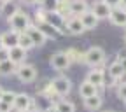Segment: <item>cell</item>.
Returning a JSON list of instances; mask_svg holds the SVG:
<instances>
[{"label": "cell", "instance_id": "obj_1", "mask_svg": "<svg viewBox=\"0 0 126 112\" xmlns=\"http://www.w3.org/2000/svg\"><path fill=\"white\" fill-rule=\"evenodd\" d=\"M7 23H9L11 30L18 32V33H21V32H26V28L30 26V18H28V14H26V12H23V11L19 9L18 12H14L11 18L7 19Z\"/></svg>", "mask_w": 126, "mask_h": 112}, {"label": "cell", "instance_id": "obj_2", "mask_svg": "<svg viewBox=\"0 0 126 112\" xmlns=\"http://www.w3.org/2000/svg\"><path fill=\"white\" fill-rule=\"evenodd\" d=\"M105 61V51L100 46H93L84 53V63L88 67H100Z\"/></svg>", "mask_w": 126, "mask_h": 112}, {"label": "cell", "instance_id": "obj_3", "mask_svg": "<svg viewBox=\"0 0 126 112\" xmlns=\"http://www.w3.org/2000/svg\"><path fill=\"white\" fill-rule=\"evenodd\" d=\"M49 89L56 95V96H67V95L72 91V82L65 75H60V77L53 79L49 82Z\"/></svg>", "mask_w": 126, "mask_h": 112}, {"label": "cell", "instance_id": "obj_4", "mask_svg": "<svg viewBox=\"0 0 126 112\" xmlns=\"http://www.w3.org/2000/svg\"><path fill=\"white\" fill-rule=\"evenodd\" d=\"M14 75L18 77V81L28 84L37 79V68H35V65H30V63H21V65H18Z\"/></svg>", "mask_w": 126, "mask_h": 112}, {"label": "cell", "instance_id": "obj_5", "mask_svg": "<svg viewBox=\"0 0 126 112\" xmlns=\"http://www.w3.org/2000/svg\"><path fill=\"white\" fill-rule=\"evenodd\" d=\"M49 63H51V67H53L54 70L63 72V70H67V68L72 65V60H70V56H68L67 51H58V53H54V54L51 56Z\"/></svg>", "mask_w": 126, "mask_h": 112}, {"label": "cell", "instance_id": "obj_6", "mask_svg": "<svg viewBox=\"0 0 126 112\" xmlns=\"http://www.w3.org/2000/svg\"><path fill=\"white\" fill-rule=\"evenodd\" d=\"M26 33H28V37L32 39V42H33L35 47H40V46H44V44L47 42V35L44 33L39 26L32 25V23H30V26L26 28Z\"/></svg>", "mask_w": 126, "mask_h": 112}, {"label": "cell", "instance_id": "obj_7", "mask_svg": "<svg viewBox=\"0 0 126 112\" xmlns=\"http://www.w3.org/2000/svg\"><path fill=\"white\" fill-rule=\"evenodd\" d=\"M65 28L68 30V35H81L84 33V26L79 19V16H70V18L65 19Z\"/></svg>", "mask_w": 126, "mask_h": 112}, {"label": "cell", "instance_id": "obj_8", "mask_svg": "<svg viewBox=\"0 0 126 112\" xmlns=\"http://www.w3.org/2000/svg\"><path fill=\"white\" fill-rule=\"evenodd\" d=\"M110 23H112L114 26H124L126 25V9L124 7H114L112 11H110V16H109Z\"/></svg>", "mask_w": 126, "mask_h": 112}, {"label": "cell", "instance_id": "obj_9", "mask_svg": "<svg viewBox=\"0 0 126 112\" xmlns=\"http://www.w3.org/2000/svg\"><path fill=\"white\" fill-rule=\"evenodd\" d=\"M7 58L14 63V65H21V63H25V60H26V51L21 49L19 46H14L11 49H7Z\"/></svg>", "mask_w": 126, "mask_h": 112}, {"label": "cell", "instance_id": "obj_10", "mask_svg": "<svg viewBox=\"0 0 126 112\" xmlns=\"http://www.w3.org/2000/svg\"><path fill=\"white\" fill-rule=\"evenodd\" d=\"M79 19H81V23H82L84 30H94V28L98 26V23H100V19H98L96 16H94V14L89 11V9L79 16Z\"/></svg>", "mask_w": 126, "mask_h": 112}, {"label": "cell", "instance_id": "obj_11", "mask_svg": "<svg viewBox=\"0 0 126 112\" xmlns=\"http://www.w3.org/2000/svg\"><path fill=\"white\" fill-rule=\"evenodd\" d=\"M14 110H25V109H32V98L28 96L26 93H16V98L12 102Z\"/></svg>", "mask_w": 126, "mask_h": 112}, {"label": "cell", "instance_id": "obj_12", "mask_svg": "<svg viewBox=\"0 0 126 112\" xmlns=\"http://www.w3.org/2000/svg\"><path fill=\"white\" fill-rule=\"evenodd\" d=\"M110 9L103 0H100V2H94L93 4V7H91V12L96 16L98 19H109V16H110Z\"/></svg>", "mask_w": 126, "mask_h": 112}, {"label": "cell", "instance_id": "obj_13", "mask_svg": "<svg viewBox=\"0 0 126 112\" xmlns=\"http://www.w3.org/2000/svg\"><path fill=\"white\" fill-rule=\"evenodd\" d=\"M19 11V5L18 2H14V0H5V2L0 4V16H2L4 19H9L14 12Z\"/></svg>", "mask_w": 126, "mask_h": 112}, {"label": "cell", "instance_id": "obj_14", "mask_svg": "<svg viewBox=\"0 0 126 112\" xmlns=\"http://www.w3.org/2000/svg\"><path fill=\"white\" fill-rule=\"evenodd\" d=\"M86 81H88V82H91V84H94V86L100 89V88H103V86H105V74H103L102 70L93 68V70H89V72H88Z\"/></svg>", "mask_w": 126, "mask_h": 112}, {"label": "cell", "instance_id": "obj_15", "mask_svg": "<svg viewBox=\"0 0 126 112\" xmlns=\"http://www.w3.org/2000/svg\"><path fill=\"white\" fill-rule=\"evenodd\" d=\"M0 37H2V46L5 47V49H11V47L18 46L19 33H18V32H14V30H7V32H4Z\"/></svg>", "mask_w": 126, "mask_h": 112}, {"label": "cell", "instance_id": "obj_16", "mask_svg": "<svg viewBox=\"0 0 126 112\" xmlns=\"http://www.w3.org/2000/svg\"><path fill=\"white\" fill-rule=\"evenodd\" d=\"M82 102H84V107L89 110V112H96V110H100V107H102V103H103V100H102V96L96 93V95H91V96H88V98H82Z\"/></svg>", "mask_w": 126, "mask_h": 112}, {"label": "cell", "instance_id": "obj_17", "mask_svg": "<svg viewBox=\"0 0 126 112\" xmlns=\"http://www.w3.org/2000/svg\"><path fill=\"white\" fill-rule=\"evenodd\" d=\"M68 9L72 16H81L82 12L88 11V4L84 0H68Z\"/></svg>", "mask_w": 126, "mask_h": 112}, {"label": "cell", "instance_id": "obj_18", "mask_svg": "<svg viewBox=\"0 0 126 112\" xmlns=\"http://www.w3.org/2000/svg\"><path fill=\"white\" fill-rule=\"evenodd\" d=\"M16 68H18V65H14L9 58L4 60V61H0V75L2 77H9V75L16 74Z\"/></svg>", "mask_w": 126, "mask_h": 112}, {"label": "cell", "instance_id": "obj_19", "mask_svg": "<svg viewBox=\"0 0 126 112\" xmlns=\"http://www.w3.org/2000/svg\"><path fill=\"white\" fill-rule=\"evenodd\" d=\"M96 93H98V88L94 84H91V82H88V81H84L81 86H79V95H81V98H88V96L96 95Z\"/></svg>", "mask_w": 126, "mask_h": 112}, {"label": "cell", "instance_id": "obj_20", "mask_svg": "<svg viewBox=\"0 0 126 112\" xmlns=\"http://www.w3.org/2000/svg\"><path fill=\"white\" fill-rule=\"evenodd\" d=\"M109 75L112 77L114 81H121V79L124 77V70H123V67H121L119 60H117V61H114L112 65L109 67Z\"/></svg>", "mask_w": 126, "mask_h": 112}, {"label": "cell", "instance_id": "obj_21", "mask_svg": "<svg viewBox=\"0 0 126 112\" xmlns=\"http://www.w3.org/2000/svg\"><path fill=\"white\" fill-rule=\"evenodd\" d=\"M18 46L21 47V49H25L26 53L30 51V49H33V42H32V39L28 37V33H26V32H21V33H19V39H18Z\"/></svg>", "mask_w": 126, "mask_h": 112}, {"label": "cell", "instance_id": "obj_22", "mask_svg": "<svg viewBox=\"0 0 126 112\" xmlns=\"http://www.w3.org/2000/svg\"><path fill=\"white\" fill-rule=\"evenodd\" d=\"M54 105H56V109L60 112H75V105L72 102H68V100H60Z\"/></svg>", "mask_w": 126, "mask_h": 112}, {"label": "cell", "instance_id": "obj_23", "mask_svg": "<svg viewBox=\"0 0 126 112\" xmlns=\"http://www.w3.org/2000/svg\"><path fill=\"white\" fill-rule=\"evenodd\" d=\"M40 21H42V23L39 25V28H40V30L44 32L46 35H47V39H51V37H54V35L58 33V32H56V30H54V28H53L51 25H47V23H46L44 19H40Z\"/></svg>", "mask_w": 126, "mask_h": 112}, {"label": "cell", "instance_id": "obj_24", "mask_svg": "<svg viewBox=\"0 0 126 112\" xmlns=\"http://www.w3.org/2000/svg\"><path fill=\"white\" fill-rule=\"evenodd\" d=\"M58 0H44V2L40 4V5H44V9H46V12H49V11H56V7H58Z\"/></svg>", "mask_w": 126, "mask_h": 112}, {"label": "cell", "instance_id": "obj_25", "mask_svg": "<svg viewBox=\"0 0 126 112\" xmlns=\"http://www.w3.org/2000/svg\"><path fill=\"white\" fill-rule=\"evenodd\" d=\"M14 98H16V93L14 91H5L4 89V93H2V102H5V103H11L12 105V102H14Z\"/></svg>", "mask_w": 126, "mask_h": 112}, {"label": "cell", "instance_id": "obj_26", "mask_svg": "<svg viewBox=\"0 0 126 112\" xmlns=\"http://www.w3.org/2000/svg\"><path fill=\"white\" fill-rule=\"evenodd\" d=\"M117 98L119 100H123V102H126V82H121L119 86H117Z\"/></svg>", "mask_w": 126, "mask_h": 112}, {"label": "cell", "instance_id": "obj_27", "mask_svg": "<svg viewBox=\"0 0 126 112\" xmlns=\"http://www.w3.org/2000/svg\"><path fill=\"white\" fill-rule=\"evenodd\" d=\"M67 53H68L70 60H77V61H84V54L81 56V53H79L77 49H70V51H67Z\"/></svg>", "mask_w": 126, "mask_h": 112}, {"label": "cell", "instance_id": "obj_28", "mask_svg": "<svg viewBox=\"0 0 126 112\" xmlns=\"http://www.w3.org/2000/svg\"><path fill=\"white\" fill-rule=\"evenodd\" d=\"M12 110H14V107L11 103H5V102L0 100V112H12Z\"/></svg>", "mask_w": 126, "mask_h": 112}, {"label": "cell", "instance_id": "obj_29", "mask_svg": "<svg viewBox=\"0 0 126 112\" xmlns=\"http://www.w3.org/2000/svg\"><path fill=\"white\" fill-rule=\"evenodd\" d=\"M103 2H105L110 9H114V7H119V5H121V0H103Z\"/></svg>", "mask_w": 126, "mask_h": 112}, {"label": "cell", "instance_id": "obj_30", "mask_svg": "<svg viewBox=\"0 0 126 112\" xmlns=\"http://www.w3.org/2000/svg\"><path fill=\"white\" fill-rule=\"evenodd\" d=\"M4 60H7V49L0 47V61H4Z\"/></svg>", "mask_w": 126, "mask_h": 112}, {"label": "cell", "instance_id": "obj_31", "mask_svg": "<svg viewBox=\"0 0 126 112\" xmlns=\"http://www.w3.org/2000/svg\"><path fill=\"white\" fill-rule=\"evenodd\" d=\"M42 112H60V110L56 109V105H54V103H51L49 107H46V109H44Z\"/></svg>", "mask_w": 126, "mask_h": 112}, {"label": "cell", "instance_id": "obj_32", "mask_svg": "<svg viewBox=\"0 0 126 112\" xmlns=\"http://www.w3.org/2000/svg\"><path fill=\"white\" fill-rule=\"evenodd\" d=\"M119 63H121V67H123V70H124V74H126V56H121V58H119Z\"/></svg>", "mask_w": 126, "mask_h": 112}, {"label": "cell", "instance_id": "obj_33", "mask_svg": "<svg viewBox=\"0 0 126 112\" xmlns=\"http://www.w3.org/2000/svg\"><path fill=\"white\" fill-rule=\"evenodd\" d=\"M25 4H35V0H23Z\"/></svg>", "mask_w": 126, "mask_h": 112}, {"label": "cell", "instance_id": "obj_34", "mask_svg": "<svg viewBox=\"0 0 126 112\" xmlns=\"http://www.w3.org/2000/svg\"><path fill=\"white\" fill-rule=\"evenodd\" d=\"M121 7H124V9H126V0H121Z\"/></svg>", "mask_w": 126, "mask_h": 112}, {"label": "cell", "instance_id": "obj_35", "mask_svg": "<svg viewBox=\"0 0 126 112\" xmlns=\"http://www.w3.org/2000/svg\"><path fill=\"white\" fill-rule=\"evenodd\" d=\"M18 112H33L32 109H25V110H18Z\"/></svg>", "mask_w": 126, "mask_h": 112}, {"label": "cell", "instance_id": "obj_36", "mask_svg": "<svg viewBox=\"0 0 126 112\" xmlns=\"http://www.w3.org/2000/svg\"><path fill=\"white\" fill-rule=\"evenodd\" d=\"M2 93H4V88H2V86H0V98H2Z\"/></svg>", "mask_w": 126, "mask_h": 112}, {"label": "cell", "instance_id": "obj_37", "mask_svg": "<svg viewBox=\"0 0 126 112\" xmlns=\"http://www.w3.org/2000/svg\"><path fill=\"white\" fill-rule=\"evenodd\" d=\"M44 2V0H35V4H42Z\"/></svg>", "mask_w": 126, "mask_h": 112}, {"label": "cell", "instance_id": "obj_38", "mask_svg": "<svg viewBox=\"0 0 126 112\" xmlns=\"http://www.w3.org/2000/svg\"><path fill=\"white\" fill-rule=\"evenodd\" d=\"M0 47H4V46H2V37H0Z\"/></svg>", "mask_w": 126, "mask_h": 112}, {"label": "cell", "instance_id": "obj_39", "mask_svg": "<svg viewBox=\"0 0 126 112\" xmlns=\"http://www.w3.org/2000/svg\"><path fill=\"white\" fill-rule=\"evenodd\" d=\"M58 2H67V0H58Z\"/></svg>", "mask_w": 126, "mask_h": 112}, {"label": "cell", "instance_id": "obj_40", "mask_svg": "<svg viewBox=\"0 0 126 112\" xmlns=\"http://www.w3.org/2000/svg\"><path fill=\"white\" fill-rule=\"evenodd\" d=\"M124 42H126V33H124Z\"/></svg>", "mask_w": 126, "mask_h": 112}, {"label": "cell", "instance_id": "obj_41", "mask_svg": "<svg viewBox=\"0 0 126 112\" xmlns=\"http://www.w3.org/2000/svg\"><path fill=\"white\" fill-rule=\"evenodd\" d=\"M2 2H5V0H0V4H2Z\"/></svg>", "mask_w": 126, "mask_h": 112}, {"label": "cell", "instance_id": "obj_42", "mask_svg": "<svg viewBox=\"0 0 126 112\" xmlns=\"http://www.w3.org/2000/svg\"><path fill=\"white\" fill-rule=\"evenodd\" d=\"M124 28H126V25H124Z\"/></svg>", "mask_w": 126, "mask_h": 112}]
</instances>
